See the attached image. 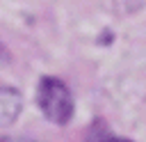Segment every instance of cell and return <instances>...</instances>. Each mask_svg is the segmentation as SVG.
Instances as JSON below:
<instances>
[{"mask_svg":"<svg viewBox=\"0 0 146 142\" xmlns=\"http://www.w3.org/2000/svg\"><path fill=\"white\" fill-rule=\"evenodd\" d=\"M21 94L11 87H0V128L9 126L16 121L18 112H21Z\"/></svg>","mask_w":146,"mask_h":142,"instance_id":"2","label":"cell"},{"mask_svg":"<svg viewBox=\"0 0 146 142\" xmlns=\"http://www.w3.org/2000/svg\"><path fill=\"white\" fill-rule=\"evenodd\" d=\"M11 142H32V140H23V137H21V140H11Z\"/></svg>","mask_w":146,"mask_h":142,"instance_id":"3","label":"cell"},{"mask_svg":"<svg viewBox=\"0 0 146 142\" xmlns=\"http://www.w3.org/2000/svg\"><path fill=\"white\" fill-rule=\"evenodd\" d=\"M36 103L52 124H66L73 117V96L59 78H41L36 87Z\"/></svg>","mask_w":146,"mask_h":142,"instance_id":"1","label":"cell"},{"mask_svg":"<svg viewBox=\"0 0 146 142\" xmlns=\"http://www.w3.org/2000/svg\"><path fill=\"white\" fill-rule=\"evenodd\" d=\"M116 142H128V140H119V137H116Z\"/></svg>","mask_w":146,"mask_h":142,"instance_id":"4","label":"cell"}]
</instances>
